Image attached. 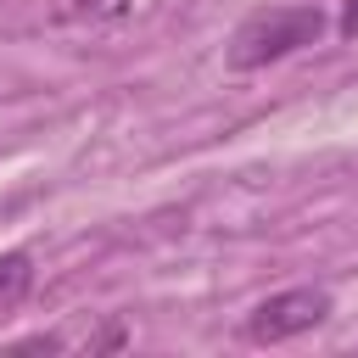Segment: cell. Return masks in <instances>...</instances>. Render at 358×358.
<instances>
[{
    "mask_svg": "<svg viewBox=\"0 0 358 358\" xmlns=\"http://www.w3.org/2000/svg\"><path fill=\"white\" fill-rule=\"evenodd\" d=\"M324 39V11L319 6H274V11H257L235 28L229 39V67L235 73H252V67H268L302 45H319Z\"/></svg>",
    "mask_w": 358,
    "mask_h": 358,
    "instance_id": "obj_1",
    "label": "cell"
},
{
    "mask_svg": "<svg viewBox=\"0 0 358 358\" xmlns=\"http://www.w3.org/2000/svg\"><path fill=\"white\" fill-rule=\"evenodd\" d=\"M28 291H34V257L28 252H0V313L22 308Z\"/></svg>",
    "mask_w": 358,
    "mask_h": 358,
    "instance_id": "obj_3",
    "label": "cell"
},
{
    "mask_svg": "<svg viewBox=\"0 0 358 358\" xmlns=\"http://www.w3.org/2000/svg\"><path fill=\"white\" fill-rule=\"evenodd\" d=\"M347 39H358V0H347V11H341V22H336Z\"/></svg>",
    "mask_w": 358,
    "mask_h": 358,
    "instance_id": "obj_5",
    "label": "cell"
},
{
    "mask_svg": "<svg viewBox=\"0 0 358 358\" xmlns=\"http://www.w3.org/2000/svg\"><path fill=\"white\" fill-rule=\"evenodd\" d=\"M330 319V291L319 285H291V291H274L263 296L252 313H246V336L274 347V341H291V336H308L313 324Z\"/></svg>",
    "mask_w": 358,
    "mask_h": 358,
    "instance_id": "obj_2",
    "label": "cell"
},
{
    "mask_svg": "<svg viewBox=\"0 0 358 358\" xmlns=\"http://www.w3.org/2000/svg\"><path fill=\"white\" fill-rule=\"evenodd\" d=\"M134 0H50V22H117Z\"/></svg>",
    "mask_w": 358,
    "mask_h": 358,
    "instance_id": "obj_4",
    "label": "cell"
}]
</instances>
